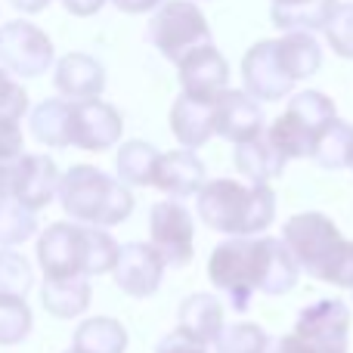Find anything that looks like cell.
<instances>
[{"mask_svg": "<svg viewBox=\"0 0 353 353\" xmlns=\"http://www.w3.org/2000/svg\"><path fill=\"white\" fill-rule=\"evenodd\" d=\"M199 217L223 236H257L276 217V195L263 183L242 186L236 180H211L199 189Z\"/></svg>", "mask_w": 353, "mask_h": 353, "instance_id": "cell-1", "label": "cell"}, {"mask_svg": "<svg viewBox=\"0 0 353 353\" xmlns=\"http://www.w3.org/2000/svg\"><path fill=\"white\" fill-rule=\"evenodd\" d=\"M59 201L62 211L74 217L81 226H105L124 223L134 211V195L121 180L103 174L99 168L74 165L59 180Z\"/></svg>", "mask_w": 353, "mask_h": 353, "instance_id": "cell-2", "label": "cell"}, {"mask_svg": "<svg viewBox=\"0 0 353 353\" xmlns=\"http://www.w3.org/2000/svg\"><path fill=\"white\" fill-rule=\"evenodd\" d=\"M270 257V236H232L211 251L208 279L230 298L232 310H248L251 298L261 292Z\"/></svg>", "mask_w": 353, "mask_h": 353, "instance_id": "cell-3", "label": "cell"}, {"mask_svg": "<svg viewBox=\"0 0 353 353\" xmlns=\"http://www.w3.org/2000/svg\"><path fill=\"white\" fill-rule=\"evenodd\" d=\"M344 242L347 239L338 232V226L325 214H316V211L294 214L282 226V245L294 257L298 270H307L313 279H323L329 263L344 248Z\"/></svg>", "mask_w": 353, "mask_h": 353, "instance_id": "cell-4", "label": "cell"}, {"mask_svg": "<svg viewBox=\"0 0 353 353\" xmlns=\"http://www.w3.org/2000/svg\"><path fill=\"white\" fill-rule=\"evenodd\" d=\"M149 41L165 59L180 65L192 50L211 43V28L192 0H165L149 22Z\"/></svg>", "mask_w": 353, "mask_h": 353, "instance_id": "cell-5", "label": "cell"}, {"mask_svg": "<svg viewBox=\"0 0 353 353\" xmlns=\"http://www.w3.org/2000/svg\"><path fill=\"white\" fill-rule=\"evenodd\" d=\"M37 261L47 279H87L90 267V226L81 223H53L41 232Z\"/></svg>", "mask_w": 353, "mask_h": 353, "instance_id": "cell-6", "label": "cell"}, {"mask_svg": "<svg viewBox=\"0 0 353 353\" xmlns=\"http://www.w3.org/2000/svg\"><path fill=\"white\" fill-rule=\"evenodd\" d=\"M0 65L3 72L22 74V78H41L53 65V43L37 25L6 22L0 28Z\"/></svg>", "mask_w": 353, "mask_h": 353, "instance_id": "cell-7", "label": "cell"}, {"mask_svg": "<svg viewBox=\"0 0 353 353\" xmlns=\"http://www.w3.org/2000/svg\"><path fill=\"white\" fill-rule=\"evenodd\" d=\"M149 236L152 248L165 261V267H186L195 254V226L192 214L180 201L168 199L149 211Z\"/></svg>", "mask_w": 353, "mask_h": 353, "instance_id": "cell-8", "label": "cell"}, {"mask_svg": "<svg viewBox=\"0 0 353 353\" xmlns=\"http://www.w3.org/2000/svg\"><path fill=\"white\" fill-rule=\"evenodd\" d=\"M294 335L325 353H347L350 307L344 301H316L304 307L294 323Z\"/></svg>", "mask_w": 353, "mask_h": 353, "instance_id": "cell-9", "label": "cell"}, {"mask_svg": "<svg viewBox=\"0 0 353 353\" xmlns=\"http://www.w3.org/2000/svg\"><path fill=\"white\" fill-rule=\"evenodd\" d=\"M124 121L115 105L103 99L72 103V128H68V146L87 149V152H105L121 140Z\"/></svg>", "mask_w": 353, "mask_h": 353, "instance_id": "cell-10", "label": "cell"}, {"mask_svg": "<svg viewBox=\"0 0 353 353\" xmlns=\"http://www.w3.org/2000/svg\"><path fill=\"white\" fill-rule=\"evenodd\" d=\"M115 276L118 288L130 298H149V294L159 292L161 276H165V261L159 257V251L146 242H130L121 245L115 261Z\"/></svg>", "mask_w": 353, "mask_h": 353, "instance_id": "cell-11", "label": "cell"}, {"mask_svg": "<svg viewBox=\"0 0 353 353\" xmlns=\"http://www.w3.org/2000/svg\"><path fill=\"white\" fill-rule=\"evenodd\" d=\"M242 81H245V93L251 99H257V103H279L282 97H288L294 90V84L282 74L279 62H276L273 41H257L245 53Z\"/></svg>", "mask_w": 353, "mask_h": 353, "instance_id": "cell-12", "label": "cell"}, {"mask_svg": "<svg viewBox=\"0 0 353 353\" xmlns=\"http://www.w3.org/2000/svg\"><path fill=\"white\" fill-rule=\"evenodd\" d=\"M180 84L186 97L217 99L223 90H230V62L214 43L199 47L180 62Z\"/></svg>", "mask_w": 353, "mask_h": 353, "instance_id": "cell-13", "label": "cell"}, {"mask_svg": "<svg viewBox=\"0 0 353 353\" xmlns=\"http://www.w3.org/2000/svg\"><path fill=\"white\" fill-rule=\"evenodd\" d=\"M263 130V109L245 90H223L214 99V134L232 143L251 140Z\"/></svg>", "mask_w": 353, "mask_h": 353, "instance_id": "cell-14", "label": "cell"}, {"mask_svg": "<svg viewBox=\"0 0 353 353\" xmlns=\"http://www.w3.org/2000/svg\"><path fill=\"white\" fill-rule=\"evenodd\" d=\"M59 171H56L53 159L47 155H22L16 168V180H12V199L28 211H41L59 192Z\"/></svg>", "mask_w": 353, "mask_h": 353, "instance_id": "cell-15", "label": "cell"}, {"mask_svg": "<svg viewBox=\"0 0 353 353\" xmlns=\"http://www.w3.org/2000/svg\"><path fill=\"white\" fill-rule=\"evenodd\" d=\"M53 81L65 103H87V99H99V93H103L105 68L103 62L87 53H68L56 65Z\"/></svg>", "mask_w": 353, "mask_h": 353, "instance_id": "cell-16", "label": "cell"}, {"mask_svg": "<svg viewBox=\"0 0 353 353\" xmlns=\"http://www.w3.org/2000/svg\"><path fill=\"white\" fill-rule=\"evenodd\" d=\"M171 130L183 149L195 152L214 137V99H199L180 93L171 109Z\"/></svg>", "mask_w": 353, "mask_h": 353, "instance_id": "cell-17", "label": "cell"}, {"mask_svg": "<svg viewBox=\"0 0 353 353\" xmlns=\"http://www.w3.org/2000/svg\"><path fill=\"white\" fill-rule=\"evenodd\" d=\"M161 192H168L171 199H186V195H199V189L205 186V165L195 152L189 149H174L165 152L155 171V183Z\"/></svg>", "mask_w": 353, "mask_h": 353, "instance_id": "cell-18", "label": "cell"}, {"mask_svg": "<svg viewBox=\"0 0 353 353\" xmlns=\"http://www.w3.org/2000/svg\"><path fill=\"white\" fill-rule=\"evenodd\" d=\"M273 50H276V62H279L282 74H285L292 84L307 81L323 65V47L316 43V37L304 34V31L282 34L279 41H273Z\"/></svg>", "mask_w": 353, "mask_h": 353, "instance_id": "cell-19", "label": "cell"}, {"mask_svg": "<svg viewBox=\"0 0 353 353\" xmlns=\"http://www.w3.org/2000/svg\"><path fill=\"white\" fill-rule=\"evenodd\" d=\"M288 161L282 159V152L270 143V137L257 134L251 137V140H242L236 143V168L242 176H248L251 183H263V186H270V180H276V176H282Z\"/></svg>", "mask_w": 353, "mask_h": 353, "instance_id": "cell-20", "label": "cell"}, {"mask_svg": "<svg viewBox=\"0 0 353 353\" xmlns=\"http://www.w3.org/2000/svg\"><path fill=\"white\" fill-rule=\"evenodd\" d=\"M180 329L199 344H205V347L214 344L217 335L223 332V307H220V301L208 292L189 294L180 304Z\"/></svg>", "mask_w": 353, "mask_h": 353, "instance_id": "cell-21", "label": "cell"}, {"mask_svg": "<svg viewBox=\"0 0 353 353\" xmlns=\"http://www.w3.org/2000/svg\"><path fill=\"white\" fill-rule=\"evenodd\" d=\"M338 3L341 0H294V3H285V6H273L270 19L285 34H292V31L313 34V31H325L329 19L335 16Z\"/></svg>", "mask_w": 353, "mask_h": 353, "instance_id": "cell-22", "label": "cell"}, {"mask_svg": "<svg viewBox=\"0 0 353 353\" xmlns=\"http://www.w3.org/2000/svg\"><path fill=\"white\" fill-rule=\"evenodd\" d=\"M90 282L84 276L78 279H43L41 301L43 310L53 313L56 319H74L90 307Z\"/></svg>", "mask_w": 353, "mask_h": 353, "instance_id": "cell-23", "label": "cell"}, {"mask_svg": "<svg viewBox=\"0 0 353 353\" xmlns=\"http://www.w3.org/2000/svg\"><path fill=\"white\" fill-rule=\"evenodd\" d=\"M72 350L78 353H124L128 350V329L112 316L84 319L74 332Z\"/></svg>", "mask_w": 353, "mask_h": 353, "instance_id": "cell-24", "label": "cell"}, {"mask_svg": "<svg viewBox=\"0 0 353 353\" xmlns=\"http://www.w3.org/2000/svg\"><path fill=\"white\" fill-rule=\"evenodd\" d=\"M161 152L146 140H130L118 152V180L124 186H152Z\"/></svg>", "mask_w": 353, "mask_h": 353, "instance_id": "cell-25", "label": "cell"}, {"mask_svg": "<svg viewBox=\"0 0 353 353\" xmlns=\"http://www.w3.org/2000/svg\"><path fill=\"white\" fill-rule=\"evenodd\" d=\"M68 128H72V103L65 99H43L31 112V134L43 146H68Z\"/></svg>", "mask_w": 353, "mask_h": 353, "instance_id": "cell-26", "label": "cell"}, {"mask_svg": "<svg viewBox=\"0 0 353 353\" xmlns=\"http://www.w3.org/2000/svg\"><path fill=\"white\" fill-rule=\"evenodd\" d=\"M288 115H294L313 137H323L332 124L338 121V112H335V103L325 97L323 90H301L288 99Z\"/></svg>", "mask_w": 353, "mask_h": 353, "instance_id": "cell-27", "label": "cell"}, {"mask_svg": "<svg viewBox=\"0 0 353 353\" xmlns=\"http://www.w3.org/2000/svg\"><path fill=\"white\" fill-rule=\"evenodd\" d=\"M267 137H270V143L282 152L285 161L313 159V152H316V137H313L294 115H288V112H282V115L276 118L273 128L267 130Z\"/></svg>", "mask_w": 353, "mask_h": 353, "instance_id": "cell-28", "label": "cell"}, {"mask_svg": "<svg viewBox=\"0 0 353 353\" xmlns=\"http://www.w3.org/2000/svg\"><path fill=\"white\" fill-rule=\"evenodd\" d=\"M313 159L325 168V171H344L353 168V124L335 121L323 137L316 140V152Z\"/></svg>", "mask_w": 353, "mask_h": 353, "instance_id": "cell-29", "label": "cell"}, {"mask_svg": "<svg viewBox=\"0 0 353 353\" xmlns=\"http://www.w3.org/2000/svg\"><path fill=\"white\" fill-rule=\"evenodd\" d=\"M37 217L34 211L22 208L16 199H0V248L10 251L12 245H22L34 236Z\"/></svg>", "mask_w": 353, "mask_h": 353, "instance_id": "cell-30", "label": "cell"}, {"mask_svg": "<svg viewBox=\"0 0 353 353\" xmlns=\"http://www.w3.org/2000/svg\"><path fill=\"white\" fill-rule=\"evenodd\" d=\"M31 316L25 298L16 294H0V347H12V344H22L31 335Z\"/></svg>", "mask_w": 353, "mask_h": 353, "instance_id": "cell-31", "label": "cell"}, {"mask_svg": "<svg viewBox=\"0 0 353 353\" xmlns=\"http://www.w3.org/2000/svg\"><path fill=\"white\" fill-rule=\"evenodd\" d=\"M214 350L217 353H267L270 338L254 323H232V325H223V332L214 341Z\"/></svg>", "mask_w": 353, "mask_h": 353, "instance_id": "cell-32", "label": "cell"}, {"mask_svg": "<svg viewBox=\"0 0 353 353\" xmlns=\"http://www.w3.org/2000/svg\"><path fill=\"white\" fill-rule=\"evenodd\" d=\"M31 282H34V273H31L28 261L16 251H0V294L25 298Z\"/></svg>", "mask_w": 353, "mask_h": 353, "instance_id": "cell-33", "label": "cell"}, {"mask_svg": "<svg viewBox=\"0 0 353 353\" xmlns=\"http://www.w3.org/2000/svg\"><path fill=\"white\" fill-rule=\"evenodd\" d=\"M325 41L341 59H353V3H338L335 16L325 25Z\"/></svg>", "mask_w": 353, "mask_h": 353, "instance_id": "cell-34", "label": "cell"}, {"mask_svg": "<svg viewBox=\"0 0 353 353\" xmlns=\"http://www.w3.org/2000/svg\"><path fill=\"white\" fill-rule=\"evenodd\" d=\"M28 109V93L22 84L10 78V74L0 68V121H19Z\"/></svg>", "mask_w": 353, "mask_h": 353, "instance_id": "cell-35", "label": "cell"}, {"mask_svg": "<svg viewBox=\"0 0 353 353\" xmlns=\"http://www.w3.org/2000/svg\"><path fill=\"white\" fill-rule=\"evenodd\" d=\"M323 282H332L338 288H353V242H344V248L325 270Z\"/></svg>", "mask_w": 353, "mask_h": 353, "instance_id": "cell-36", "label": "cell"}, {"mask_svg": "<svg viewBox=\"0 0 353 353\" xmlns=\"http://www.w3.org/2000/svg\"><path fill=\"white\" fill-rule=\"evenodd\" d=\"M22 159V128L19 121H0V161Z\"/></svg>", "mask_w": 353, "mask_h": 353, "instance_id": "cell-37", "label": "cell"}, {"mask_svg": "<svg viewBox=\"0 0 353 353\" xmlns=\"http://www.w3.org/2000/svg\"><path fill=\"white\" fill-rule=\"evenodd\" d=\"M155 353H208V347L199 344L195 338H189L183 329H174L171 335L161 338V344L155 347Z\"/></svg>", "mask_w": 353, "mask_h": 353, "instance_id": "cell-38", "label": "cell"}, {"mask_svg": "<svg viewBox=\"0 0 353 353\" xmlns=\"http://www.w3.org/2000/svg\"><path fill=\"white\" fill-rule=\"evenodd\" d=\"M273 353H325V350L313 347V344H307L304 338H298V335L292 332V335L279 338V341L273 344Z\"/></svg>", "mask_w": 353, "mask_h": 353, "instance_id": "cell-39", "label": "cell"}, {"mask_svg": "<svg viewBox=\"0 0 353 353\" xmlns=\"http://www.w3.org/2000/svg\"><path fill=\"white\" fill-rule=\"evenodd\" d=\"M62 3H65V10L72 16H93V12L103 10L105 0H62Z\"/></svg>", "mask_w": 353, "mask_h": 353, "instance_id": "cell-40", "label": "cell"}, {"mask_svg": "<svg viewBox=\"0 0 353 353\" xmlns=\"http://www.w3.org/2000/svg\"><path fill=\"white\" fill-rule=\"evenodd\" d=\"M112 3L121 12H152V10H159L165 0H112Z\"/></svg>", "mask_w": 353, "mask_h": 353, "instance_id": "cell-41", "label": "cell"}, {"mask_svg": "<svg viewBox=\"0 0 353 353\" xmlns=\"http://www.w3.org/2000/svg\"><path fill=\"white\" fill-rule=\"evenodd\" d=\"M16 10H22V12H37V10H43V6L50 3V0H10Z\"/></svg>", "mask_w": 353, "mask_h": 353, "instance_id": "cell-42", "label": "cell"}, {"mask_svg": "<svg viewBox=\"0 0 353 353\" xmlns=\"http://www.w3.org/2000/svg\"><path fill=\"white\" fill-rule=\"evenodd\" d=\"M285 3H294V0H273V6H285Z\"/></svg>", "mask_w": 353, "mask_h": 353, "instance_id": "cell-43", "label": "cell"}, {"mask_svg": "<svg viewBox=\"0 0 353 353\" xmlns=\"http://www.w3.org/2000/svg\"><path fill=\"white\" fill-rule=\"evenodd\" d=\"M65 353H78V350H65Z\"/></svg>", "mask_w": 353, "mask_h": 353, "instance_id": "cell-44", "label": "cell"}]
</instances>
